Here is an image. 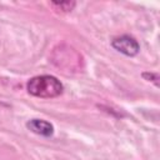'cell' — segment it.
<instances>
[{
	"instance_id": "5",
	"label": "cell",
	"mask_w": 160,
	"mask_h": 160,
	"mask_svg": "<svg viewBox=\"0 0 160 160\" xmlns=\"http://www.w3.org/2000/svg\"><path fill=\"white\" fill-rule=\"evenodd\" d=\"M142 78L148 81L154 82L155 86H159V75L156 72H142Z\"/></svg>"
},
{
	"instance_id": "3",
	"label": "cell",
	"mask_w": 160,
	"mask_h": 160,
	"mask_svg": "<svg viewBox=\"0 0 160 160\" xmlns=\"http://www.w3.org/2000/svg\"><path fill=\"white\" fill-rule=\"evenodd\" d=\"M26 128L36 134V135H40V136H45V138H49L54 134V125L46 120H42V119H31L26 122Z\"/></svg>"
},
{
	"instance_id": "2",
	"label": "cell",
	"mask_w": 160,
	"mask_h": 160,
	"mask_svg": "<svg viewBox=\"0 0 160 160\" xmlns=\"http://www.w3.org/2000/svg\"><path fill=\"white\" fill-rule=\"evenodd\" d=\"M111 46L116 51H119V52H121L126 56H130V58L138 55L139 51H140L139 42L132 36H129V35H121V36H118V38L112 39Z\"/></svg>"
},
{
	"instance_id": "1",
	"label": "cell",
	"mask_w": 160,
	"mask_h": 160,
	"mask_svg": "<svg viewBox=\"0 0 160 160\" xmlns=\"http://www.w3.org/2000/svg\"><path fill=\"white\" fill-rule=\"evenodd\" d=\"M28 92L40 99H52L62 94L61 81L52 75H39L31 78L26 84Z\"/></svg>"
},
{
	"instance_id": "4",
	"label": "cell",
	"mask_w": 160,
	"mask_h": 160,
	"mask_svg": "<svg viewBox=\"0 0 160 160\" xmlns=\"http://www.w3.org/2000/svg\"><path fill=\"white\" fill-rule=\"evenodd\" d=\"M50 5L52 8H55V10H61L64 12H69L75 8L76 2L75 1H51Z\"/></svg>"
}]
</instances>
